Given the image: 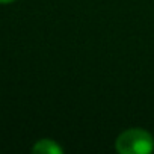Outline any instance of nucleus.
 I'll use <instances>...</instances> for the list:
<instances>
[{"instance_id": "nucleus-3", "label": "nucleus", "mask_w": 154, "mask_h": 154, "mask_svg": "<svg viewBox=\"0 0 154 154\" xmlns=\"http://www.w3.org/2000/svg\"><path fill=\"white\" fill-rule=\"evenodd\" d=\"M15 0H0V3H12Z\"/></svg>"}, {"instance_id": "nucleus-1", "label": "nucleus", "mask_w": 154, "mask_h": 154, "mask_svg": "<svg viewBox=\"0 0 154 154\" xmlns=\"http://www.w3.org/2000/svg\"><path fill=\"white\" fill-rule=\"evenodd\" d=\"M115 149L121 154H149L154 149V139L143 128H128L116 137Z\"/></svg>"}, {"instance_id": "nucleus-2", "label": "nucleus", "mask_w": 154, "mask_h": 154, "mask_svg": "<svg viewBox=\"0 0 154 154\" xmlns=\"http://www.w3.org/2000/svg\"><path fill=\"white\" fill-rule=\"evenodd\" d=\"M32 152H35V154H62L63 148L53 139H41L32 146Z\"/></svg>"}]
</instances>
